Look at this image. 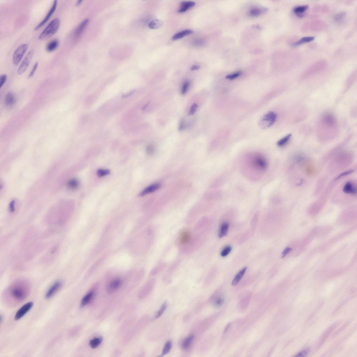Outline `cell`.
<instances>
[{
  "label": "cell",
  "instance_id": "obj_31",
  "mask_svg": "<svg viewBox=\"0 0 357 357\" xmlns=\"http://www.w3.org/2000/svg\"><path fill=\"white\" fill-rule=\"evenodd\" d=\"M167 302H164L162 305V306H161L160 308L157 311V313L155 316V319H158L164 313V311L167 309Z\"/></svg>",
  "mask_w": 357,
  "mask_h": 357
},
{
  "label": "cell",
  "instance_id": "obj_22",
  "mask_svg": "<svg viewBox=\"0 0 357 357\" xmlns=\"http://www.w3.org/2000/svg\"><path fill=\"white\" fill-rule=\"evenodd\" d=\"M343 191L346 194L355 195L356 194V189L354 186L353 184L348 182L345 184L343 188Z\"/></svg>",
  "mask_w": 357,
  "mask_h": 357
},
{
  "label": "cell",
  "instance_id": "obj_40",
  "mask_svg": "<svg viewBox=\"0 0 357 357\" xmlns=\"http://www.w3.org/2000/svg\"><path fill=\"white\" fill-rule=\"evenodd\" d=\"M38 62L36 63L35 64H34L33 67L32 68V71L30 72V74H29L28 76L29 79H30V78H32V76H34L35 72L36 71L37 67H38Z\"/></svg>",
  "mask_w": 357,
  "mask_h": 357
},
{
  "label": "cell",
  "instance_id": "obj_6",
  "mask_svg": "<svg viewBox=\"0 0 357 357\" xmlns=\"http://www.w3.org/2000/svg\"><path fill=\"white\" fill-rule=\"evenodd\" d=\"M33 305V303L32 302H28L24 305L16 312L15 316V320L17 321L22 319L31 309Z\"/></svg>",
  "mask_w": 357,
  "mask_h": 357
},
{
  "label": "cell",
  "instance_id": "obj_13",
  "mask_svg": "<svg viewBox=\"0 0 357 357\" xmlns=\"http://www.w3.org/2000/svg\"><path fill=\"white\" fill-rule=\"evenodd\" d=\"M195 3L192 1H183L181 3L180 7L178 12L179 13H183L186 12L189 9L194 7Z\"/></svg>",
  "mask_w": 357,
  "mask_h": 357
},
{
  "label": "cell",
  "instance_id": "obj_28",
  "mask_svg": "<svg viewBox=\"0 0 357 357\" xmlns=\"http://www.w3.org/2000/svg\"><path fill=\"white\" fill-rule=\"evenodd\" d=\"M172 345V344L171 341H167L164 345L161 356H164L169 353L171 350Z\"/></svg>",
  "mask_w": 357,
  "mask_h": 357
},
{
  "label": "cell",
  "instance_id": "obj_3",
  "mask_svg": "<svg viewBox=\"0 0 357 357\" xmlns=\"http://www.w3.org/2000/svg\"><path fill=\"white\" fill-rule=\"evenodd\" d=\"M277 118L276 113L273 112H269L261 118L259 122V126L262 129H266L273 125Z\"/></svg>",
  "mask_w": 357,
  "mask_h": 357
},
{
  "label": "cell",
  "instance_id": "obj_2",
  "mask_svg": "<svg viewBox=\"0 0 357 357\" xmlns=\"http://www.w3.org/2000/svg\"><path fill=\"white\" fill-rule=\"evenodd\" d=\"M59 19L57 18L52 20L38 37L39 40H46L57 31L60 25Z\"/></svg>",
  "mask_w": 357,
  "mask_h": 357
},
{
  "label": "cell",
  "instance_id": "obj_1",
  "mask_svg": "<svg viewBox=\"0 0 357 357\" xmlns=\"http://www.w3.org/2000/svg\"><path fill=\"white\" fill-rule=\"evenodd\" d=\"M30 291V287L26 281L16 282L11 285L5 293L6 303L11 306L17 305L27 298Z\"/></svg>",
  "mask_w": 357,
  "mask_h": 357
},
{
  "label": "cell",
  "instance_id": "obj_50",
  "mask_svg": "<svg viewBox=\"0 0 357 357\" xmlns=\"http://www.w3.org/2000/svg\"><path fill=\"white\" fill-rule=\"evenodd\" d=\"M134 92L135 90H132L128 94H123L122 95V97L123 98H126L128 97H130V96L132 94H133L134 93Z\"/></svg>",
  "mask_w": 357,
  "mask_h": 357
},
{
  "label": "cell",
  "instance_id": "obj_32",
  "mask_svg": "<svg viewBox=\"0 0 357 357\" xmlns=\"http://www.w3.org/2000/svg\"><path fill=\"white\" fill-rule=\"evenodd\" d=\"M308 8V5L297 6L294 8L293 11L296 14H304V13Z\"/></svg>",
  "mask_w": 357,
  "mask_h": 357
},
{
  "label": "cell",
  "instance_id": "obj_44",
  "mask_svg": "<svg viewBox=\"0 0 357 357\" xmlns=\"http://www.w3.org/2000/svg\"><path fill=\"white\" fill-rule=\"evenodd\" d=\"M320 10L322 13H326L328 12L329 11V8L328 6L326 5H323L320 8Z\"/></svg>",
  "mask_w": 357,
  "mask_h": 357
},
{
  "label": "cell",
  "instance_id": "obj_57",
  "mask_svg": "<svg viewBox=\"0 0 357 357\" xmlns=\"http://www.w3.org/2000/svg\"><path fill=\"white\" fill-rule=\"evenodd\" d=\"M148 104H149V103H148L147 104H146V105L144 106V107H143V110H145V109H146V107H147L148 105Z\"/></svg>",
  "mask_w": 357,
  "mask_h": 357
},
{
  "label": "cell",
  "instance_id": "obj_30",
  "mask_svg": "<svg viewBox=\"0 0 357 357\" xmlns=\"http://www.w3.org/2000/svg\"><path fill=\"white\" fill-rule=\"evenodd\" d=\"M346 15V13L344 11H342L337 14L334 17V19L335 22L337 23H340L343 22L345 18Z\"/></svg>",
  "mask_w": 357,
  "mask_h": 357
},
{
  "label": "cell",
  "instance_id": "obj_48",
  "mask_svg": "<svg viewBox=\"0 0 357 357\" xmlns=\"http://www.w3.org/2000/svg\"><path fill=\"white\" fill-rule=\"evenodd\" d=\"M292 250V249L290 248H287L285 250L283 251L282 254V258H283L286 256L287 254L289 253V252Z\"/></svg>",
  "mask_w": 357,
  "mask_h": 357
},
{
  "label": "cell",
  "instance_id": "obj_54",
  "mask_svg": "<svg viewBox=\"0 0 357 357\" xmlns=\"http://www.w3.org/2000/svg\"><path fill=\"white\" fill-rule=\"evenodd\" d=\"M321 6L319 5H316L313 8V11L315 12H319L320 10Z\"/></svg>",
  "mask_w": 357,
  "mask_h": 357
},
{
  "label": "cell",
  "instance_id": "obj_12",
  "mask_svg": "<svg viewBox=\"0 0 357 357\" xmlns=\"http://www.w3.org/2000/svg\"><path fill=\"white\" fill-rule=\"evenodd\" d=\"M161 185L159 183L152 184L143 190L140 194V196H143L148 194L152 193L159 189Z\"/></svg>",
  "mask_w": 357,
  "mask_h": 357
},
{
  "label": "cell",
  "instance_id": "obj_16",
  "mask_svg": "<svg viewBox=\"0 0 357 357\" xmlns=\"http://www.w3.org/2000/svg\"><path fill=\"white\" fill-rule=\"evenodd\" d=\"M193 31L190 29H186L180 32H177L172 37L173 40H175L183 38V37L188 36L193 33Z\"/></svg>",
  "mask_w": 357,
  "mask_h": 357
},
{
  "label": "cell",
  "instance_id": "obj_45",
  "mask_svg": "<svg viewBox=\"0 0 357 357\" xmlns=\"http://www.w3.org/2000/svg\"><path fill=\"white\" fill-rule=\"evenodd\" d=\"M185 127V122L183 119H181L178 127V130L179 131H182L184 128Z\"/></svg>",
  "mask_w": 357,
  "mask_h": 357
},
{
  "label": "cell",
  "instance_id": "obj_33",
  "mask_svg": "<svg viewBox=\"0 0 357 357\" xmlns=\"http://www.w3.org/2000/svg\"><path fill=\"white\" fill-rule=\"evenodd\" d=\"M291 134H290L287 135L286 136L284 137V138H281V139L279 140L278 142L277 143V144L280 147H281V146H285L288 142L289 141L290 138L291 137Z\"/></svg>",
  "mask_w": 357,
  "mask_h": 357
},
{
  "label": "cell",
  "instance_id": "obj_34",
  "mask_svg": "<svg viewBox=\"0 0 357 357\" xmlns=\"http://www.w3.org/2000/svg\"><path fill=\"white\" fill-rule=\"evenodd\" d=\"M232 249V247L231 246H226L221 251V256L223 257L226 256L230 252Z\"/></svg>",
  "mask_w": 357,
  "mask_h": 357
},
{
  "label": "cell",
  "instance_id": "obj_10",
  "mask_svg": "<svg viewBox=\"0 0 357 357\" xmlns=\"http://www.w3.org/2000/svg\"><path fill=\"white\" fill-rule=\"evenodd\" d=\"M327 24L320 20L312 21L309 24L308 28L313 31H319L327 28Z\"/></svg>",
  "mask_w": 357,
  "mask_h": 357
},
{
  "label": "cell",
  "instance_id": "obj_4",
  "mask_svg": "<svg viewBox=\"0 0 357 357\" xmlns=\"http://www.w3.org/2000/svg\"><path fill=\"white\" fill-rule=\"evenodd\" d=\"M28 45L27 44L21 45L16 49L13 55V62L17 65L22 60L23 56L26 52Z\"/></svg>",
  "mask_w": 357,
  "mask_h": 357
},
{
  "label": "cell",
  "instance_id": "obj_9",
  "mask_svg": "<svg viewBox=\"0 0 357 357\" xmlns=\"http://www.w3.org/2000/svg\"><path fill=\"white\" fill-rule=\"evenodd\" d=\"M61 285L62 283L59 281H57L54 283L47 291L45 294L46 299H48L53 297L61 288Z\"/></svg>",
  "mask_w": 357,
  "mask_h": 357
},
{
  "label": "cell",
  "instance_id": "obj_29",
  "mask_svg": "<svg viewBox=\"0 0 357 357\" xmlns=\"http://www.w3.org/2000/svg\"><path fill=\"white\" fill-rule=\"evenodd\" d=\"M67 187L71 190H76L79 186V181L76 179H73L68 182Z\"/></svg>",
  "mask_w": 357,
  "mask_h": 357
},
{
  "label": "cell",
  "instance_id": "obj_35",
  "mask_svg": "<svg viewBox=\"0 0 357 357\" xmlns=\"http://www.w3.org/2000/svg\"><path fill=\"white\" fill-rule=\"evenodd\" d=\"M110 173L108 169H99L97 171V175L99 177H102L109 175Z\"/></svg>",
  "mask_w": 357,
  "mask_h": 357
},
{
  "label": "cell",
  "instance_id": "obj_17",
  "mask_svg": "<svg viewBox=\"0 0 357 357\" xmlns=\"http://www.w3.org/2000/svg\"><path fill=\"white\" fill-rule=\"evenodd\" d=\"M266 9L259 7H254L251 9L249 11V15L252 17H257L266 12Z\"/></svg>",
  "mask_w": 357,
  "mask_h": 357
},
{
  "label": "cell",
  "instance_id": "obj_23",
  "mask_svg": "<svg viewBox=\"0 0 357 357\" xmlns=\"http://www.w3.org/2000/svg\"><path fill=\"white\" fill-rule=\"evenodd\" d=\"M314 37L313 36H308L303 37L298 41L295 42L292 44V46L296 47L303 44L309 43L314 40Z\"/></svg>",
  "mask_w": 357,
  "mask_h": 357
},
{
  "label": "cell",
  "instance_id": "obj_7",
  "mask_svg": "<svg viewBox=\"0 0 357 357\" xmlns=\"http://www.w3.org/2000/svg\"><path fill=\"white\" fill-rule=\"evenodd\" d=\"M57 5V1L55 0V1H54L53 6H52L51 9L49 11L48 14H47L45 18L35 28V29H34V30L36 31L38 30L40 27L43 26L44 24L46 23V22H48L49 19L53 15L55 10H56Z\"/></svg>",
  "mask_w": 357,
  "mask_h": 357
},
{
  "label": "cell",
  "instance_id": "obj_36",
  "mask_svg": "<svg viewBox=\"0 0 357 357\" xmlns=\"http://www.w3.org/2000/svg\"><path fill=\"white\" fill-rule=\"evenodd\" d=\"M190 81H186L184 82L183 86H182V91H181V93L182 94H185L187 92V91L188 90L189 87H190Z\"/></svg>",
  "mask_w": 357,
  "mask_h": 357
},
{
  "label": "cell",
  "instance_id": "obj_24",
  "mask_svg": "<svg viewBox=\"0 0 357 357\" xmlns=\"http://www.w3.org/2000/svg\"><path fill=\"white\" fill-rule=\"evenodd\" d=\"M229 225L227 222L223 223L221 225L219 229L218 236L219 238H222L227 234L229 230Z\"/></svg>",
  "mask_w": 357,
  "mask_h": 357
},
{
  "label": "cell",
  "instance_id": "obj_49",
  "mask_svg": "<svg viewBox=\"0 0 357 357\" xmlns=\"http://www.w3.org/2000/svg\"><path fill=\"white\" fill-rule=\"evenodd\" d=\"M308 26V23L307 22L305 24H304V25L302 27V30L304 32L308 30V29L309 28Z\"/></svg>",
  "mask_w": 357,
  "mask_h": 357
},
{
  "label": "cell",
  "instance_id": "obj_51",
  "mask_svg": "<svg viewBox=\"0 0 357 357\" xmlns=\"http://www.w3.org/2000/svg\"><path fill=\"white\" fill-rule=\"evenodd\" d=\"M353 172V171L352 170H350V171H347L344 173H342L338 177H337V178L336 179V180L337 179H338L339 178H340V177H342L346 175H348V174H349L350 173H351L352 172Z\"/></svg>",
  "mask_w": 357,
  "mask_h": 357
},
{
  "label": "cell",
  "instance_id": "obj_19",
  "mask_svg": "<svg viewBox=\"0 0 357 357\" xmlns=\"http://www.w3.org/2000/svg\"><path fill=\"white\" fill-rule=\"evenodd\" d=\"M247 269V267H245V268L243 269L242 270H241L240 271L239 273L237 274V275H236V276L235 277L234 280H233L232 281V285L233 286H235L239 283L241 279H242L243 277L244 276V274H245L246 271Z\"/></svg>",
  "mask_w": 357,
  "mask_h": 357
},
{
  "label": "cell",
  "instance_id": "obj_46",
  "mask_svg": "<svg viewBox=\"0 0 357 357\" xmlns=\"http://www.w3.org/2000/svg\"><path fill=\"white\" fill-rule=\"evenodd\" d=\"M194 45L196 46H201L204 44L203 40L200 39H198L194 42Z\"/></svg>",
  "mask_w": 357,
  "mask_h": 357
},
{
  "label": "cell",
  "instance_id": "obj_15",
  "mask_svg": "<svg viewBox=\"0 0 357 357\" xmlns=\"http://www.w3.org/2000/svg\"><path fill=\"white\" fill-rule=\"evenodd\" d=\"M191 234L188 231H185L182 233L180 235V241L182 244H188L191 240Z\"/></svg>",
  "mask_w": 357,
  "mask_h": 357
},
{
  "label": "cell",
  "instance_id": "obj_27",
  "mask_svg": "<svg viewBox=\"0 0 357 357\" xmlns=\"http://www.w3.org/2000/svg\"><path fill=\"white\" fill-rule=\"evenodd\" d=\"M102 340L103 338L102 337L93 339L90 341V346L93 349L97 348L102 343Z\"/></svg>",
  "mask_w": 357,
  "mask_h": 357
},
{
  "label": "cell",
  "instance_id": "obj_8",
  "mask_svg": "<svg viewBox=\"0 0 357 357\" xmlns=\"http://www.w3.org/2000/svg\"><path fill=\"white\" fill-rule=\"evenodd\" d=\"M253 163L255 167L261 170H265L267 167V163L266 159L260 155L255 156Z\"/></svg>",
  "mask_w": 357,
  "mask_h": 357
},
{
  "label": "cell",
  "instance_id": "obj_41",
  "mask_svg": "<svg viewBox=\"0 0 357 357\" xmlns=\"http://www.w3.org/2000/svg\"><path fill=\"white\" fill-rule=\"evenodd\" d=\"M7 76L5 74L1 76V78H0V88H1L4 85L7 79Z\"/></svg>",
  "mask_w": 357,
  "mask_h": 357
},
{
  "label": "cell",
  "instance_id": "obj_47",
  "mask_svg": "<svg viewBox=\"0 0 357 357\" xmlns=\"http://www.w3.org/2000/svg\"><path fill=\"white\" fill-rule=\"evenodd\" d=\"M308 350H304V351L301 352H300L299 353H298V354H297V355H296V356H297V357L304 356H305V355H306V354H307V353H308Z\"/></svg>",
  "mask_w": 357,
  "mask_h": 357
},
{
  "label": "cell",
  "instance_id": "obj_39",
  "mask_svg": "<svg viewBox=\"0 0 357 357\" xmlns=\"http://www.w3.org/2000/svg\"><path fill=\"white\" fill-rule=\"evenodd\" d=\"M198 107V104L196 103H194L192 105L191 107L190 111L189 112L188 115H194L196 112Z\"/></svg>",
  "mask_w": 357,
  "mask_h": 357
},
{
  "label": "cell",
  "instance_id": "obj_5",
  "mask_svg": "<svg viewBox=\"0 0 357 357\" xmlns=\"http://www.w3.org/2000/svg\"><path fill=\"white\" fill-rule=\"evenodd\" d=\"M34 54V50H31L26 56L18 70V73L22 75L26 71L30 63Z\"/></svg>",
  "mask_w": 357,
  "mask_h": 357
},
{
  "label": "cell",
  "instance_id": "obj_38",
  "mask_svg": "<svg viewBox=\"0 0 357 357\" xmlns=\"http://www.w3.org/2000/svg\"><path fill=\"white\" fill-rule=\"evenodd\" d=\"M241 74V72H238L233 73V74L227 75L226 76V79L233 80L238 77Z\"/></svg>",
  "mask_w": 357,
  "mask_h": 357
},
{
  "label": "cell",
  "instance_id": "obj_26",
  "mask_svg": "<svg viewBox=\"0 0 357 357\" xmlns=\"http://www.w3.org/2000/svg\"><path fill=\"white\" fill-rule=\"evenodd\" d=\"M163 22L159 19H155L150 22L148 25L150 28L153 29L159 28L163 25Z\"/></svg>",
  "mask_w": 357,
  "mask_h": 357
},
{
  "label": "cell",
  "instance_id": "obj_43",
  "mask_svg": "<svg viewBox=\"0 0 357 357\" xmlns=\"http://www.w3.org/2000/svg\"><path fill=\"white\" fill-rule=\"evenodd\" d=\"M15 200H12L9 204V210L11 212H13L15 210Z\"/></svg>",
  "mask_w": 357,
  "mask_h": 357
},
{
  "label": "cell",
  "instance_id": "obj_18",
  "mask_svg": "<svg viewBox=\"0 0 357 357\" xmlns=\"http://www.w3.org/2000/svg\"><path fill=\"white\" fill-rule=\"evenodd\" d=\"M94 291H91L89 292L82 298L81 303V306L82 308L87 306L90 302L94 296Z\"/></svg>",
  "mask_w": 357,
  "mask_h": 357
},
{
  "label": "cell",
  "instance_id": "obj_55",
  "mask_svg": "<svg viewBox=\"0 0 357 357\" xmlns=\"http://www.w3.org/2000/svg\"><path fill=\"white\" fill-rule=\"evenodd\" d=\"M82 1H77V2L76 3V6H79L81 4V3H82Z\"/></svg>",
  "mask_w": 357,
  "mask_h": 357
},
{
  "label": "cell",
  "instance_id": "obj_11",
  "mask_svg": "<svg viewBox=\"0 0 357 357\" xmlns=\"http://www.w3.org/2000/svg\"><path fill=\"white\" fill-rule=\"evenodd\" d=\"M121 281L119 278H115L112 280L107 285V291L109 293L115 292L118 290L121 285Z\"/></svg>",
  "mask_w": 357,
  "mask_h": 357
},
{
  "label": "cell",
  "instance_id": "obj_25",
  "mask_svg": "<svg viewBox=\"0 0 357 357\" xmlns=\"http://www.w3.org/2000/svg\"><path fill=\"white\" fill-rule=\"evenodd\" d=\"M59 44V42L57 40H54L49 42L47 45V51L50 53L55 51L57 48Z\"/></svg>",
  "mask_w": 357,
  "mask_h": 357
},
{
  "label": "cell",
  "instance_id": "obj_56",
  "mask_svg": "<svg viewBox=\"0 0 357 357\" xmlns=\"http://www.w3.org/2000/svg\"><path fill=\"white\" fill-rule=\"evenodd\" d=\"M230 325V324H229V325H227V327H226L225 329V330L224 331V333H225V332H226V331H227V330H228V329H229V328Z\"/></svg>",
  "mask_w": 357,
  "mask_h": 357
},
{
  "label": "cell",
  "instance_id": "obj_21",
  "mask_svg": "<svg viewBox=\"0 0 357 357\" xmlns=\"http://www.w3.org/2000/svg\"><path fill=\"white\" fill-rule=\"evenodd\" d=\"M16 102L15 97L12 92H9L6 94L5 99V105L7 107H11Z\"/></svg>",
  "mask_w": 357,
  "mask_h": 357
},
{
  "label": "cell",
  "instance_id": "obj_20",
  "mask_svg": "<svg viewBox=\"0 0 357 357\" xmlns=\"http://www.w3.org/2000/svg\"><path fill=\"white\" fill-rule=\"evenodd\" d=\"M89 22V19H86L84 20L81 23L80 25L77 27L76 29V31L75 32V37H79L81 35V33L84 30V29L86 26H87L88 23Z\"/></svg>",
  "mask_w": 357,
  "mask_h": 357
},
{
  "label": "cell",
  "instance_id": "obj_42",
  "mask_svg": "<svg viewBox=\"0 0 357 357\" xmlns=\"http://www.w3.org/2000/svg\"><path fill=\"white\" fill-rule=\"evenodd\" d=\"M146 152L147 154L149 155H151L153 154L154 151V148L152 145H150L147 146L146 149Z\"/></svg>",
  "mask_w": 357,
  "mask_h": 357
},
{
  "label": "cell",
  "instance_id": "obj_14",
  "mask_svg": "<svg viewBox=\"0 0 357 357\" xmlns=\"http://www.w3.org/2000/svg\"><path fill=\"white\" fill-rule=\"evenodd\" d=\"M195 336L193 334L189 335L182 341V348L184 350H188L190 349L192 343L194 339Z\"/></svg>",
  "mask_w": 357,
  "mask_h": 357
},
{
  "label": "cell",
  "instance_id": "obj_52",
  "mask_svg": "<svg viewBox=\"0 0 357 357\" xmlns=\"http://www.w3.org/2000/svg\"><path fill=\"white\" fill-rule=\"evenodd\" d=\"M78 329H74L71 330L70 332V336H73L76 335V332H77Z\"/></svg>",
  "mask_w": 357,
  "mask_h": 357
},
{
  "label": "cell",
  "instance_id": "obj_37",
  "mask_svg": "<svg viewBox=\"0 0 357 357\" xmlns=\"http://www.w3.org/2000/svg\"><path fill=\"white\" fill-rule=\"evenodd\" d=\"M224 299L223 297H218L215 299L214 302H213V305L216 306H219L222 305L224 303Z\"/></svg>",
  "mask_w": 357,
  "mask_h": 357
},
{
  "label": "cell",
  "instance_id": "obj_53",
  "mask_svg": "<svg viewBox=\"0 0 357 357\" xmlns=\"http://www.w3.org/2000/svg\"><path fill=\"white\" fill-rule=\"evenodd\" d=\"M200 66L198 65H193L191 68V70L192 71H194V70H198L200 69Z\"/></svg>",
  "mask_w": 357,
  "mask_h": 357
}]
</instances>
